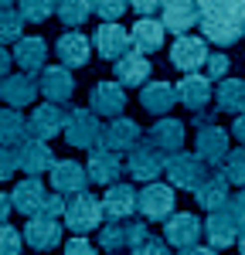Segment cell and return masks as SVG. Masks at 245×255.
<instances>
[{
	"label": "cell",
	"instance_id": "obj_3",
	"mask_svg": "<svg viewBox=\"0 0 245 255\" xmlns=\"http://www.w3.org/2000/svg\"><path fill=\"white\" fill-rule=\"evenodd\" d=\"M65 143L68 146H79V150H92L102 143V126L99 116L92 109H68L65 119Z\"/></svg>",
	"mask_w": 245,
	"mask_h": 255
},
{
	"label": "cell",
	"instance_id": "obj_43",
	"mask_svg": "<svg viewBox=\"0 0 245 255\" xmlns=\"http://www.w3.org/2000/svg\"><path fill=\"white\" fill-rule=\"evenodd\" d=\"M20 170V160H17V150L14 146H3L0 143V180H10V174Z\"/></svg>",
	"mask_w": 245,
	"mask_h": 255
},
{
	"label": "cell",
	"instance_id": "obj_19",
	"mask_svg": "<svg viewBox=\"0 0 245 255\" xmlns=\"http://www.w3.org/2000/svg\"><path fill=\"white\" fill-rule=\"evenodd\" d=\"M177 99H181V106H187L191 113H208V102L215 99L211 79H208V75H198V72L184 75V79L177 82Z\"/></svg>",
	"mask_w": 245,
	"mask_h": 255
},
{
	"label": "cell",
	"instance_id": "obj_11",
	"mask_svg": "<svg viewBox=\"0 0 245 255\" xmlns=\"http://www.w3.org/2000/svg\"><path fill=\"white\" fill-rule=\"evenodd\" d=\"M140 136H143V129L133 123V119L116 116V119H109V123L102 126V143L99 146L116 150V153H129L133 146H140Z\"/></svg>",
	"mask_w": 245,
	"mask_h": 255
},
{
	"label": "cell",
	"instance_id": "obj_16",
	"mask_svg": "<svg viewBox=\"0 0 245 255\" xmlns=\"http://www.w3.org/2000/svg\"><path fill=\"white\" fill-rule=\"evenodd\" d=\"M24 242H27L34 252H51L61 242V221L58 218H48V215L27 218V225H24Z\"/></svg>",
	"mask_w": 245,
	"mask_h": 255
},
{
	"label": "cell",
	"instance_id": "obj_14",
	"mask_svg": "<svg viewBox=\"0 0 245 255\" xmlns=\"http://www.w3.org/2000/svg\"><path fill=\"white\" fill-rule=\"evenodd\" d=\"M201 232H204V225L198 221V215L181 211V215H170V218H167L163 238H167V245H174L177 252H184V249H191V245H198V242H201Z\"/></svg>",
	"mask_w": 245,
	"mask_h": 255
},
{
	"label": "cell",
	"instance_id": "obj_1",
	"mask_svg": "<svg viewBox=\"0 0 245 255\" xmlns=\"http://www.w3.org/2000/svg\"><path fill=\"white\" fill-rule=\"evenodd\" d=\"M102 218H106L102 197L89 194V191L68 197V208H65V228H68V232L85 235V232H92V228H102Z\"/></svg>",
	"mask_w": 245,
	"mask_h": 255
},
{
	"label": "cell",
	"instance_id": "obj_46",
	"mask_svg": "<svg viewBox=\"0 0 245 255\" xmlns=\"http://www.w3.org/2000/svg\"><path fill=\"white\" fill-rule=\"evenodd\" d=\"M163 7V0H129V10H136L140 17H153Z\"/></svg>",
	"mask_w": 245,
	"mask_h": 255
},
{
	"label": "cell",
	"instance_id": "obj_10",
	"mask_svg": "<svg viewBox=\"0 0 245 255\" xmlns=\"http://www.w3.org/2000/svg\"><path fill=\"white\" fill-rule=\"evenodd\" d=\"M167 170V157H163L157 146H133L129 150V160H126V174L143 180V184H150V180H157V177Z\"/></svg>",
	"mask_w": 245,
	"mask_h": 255
},
{
	"label": "cell",
	"instance_id": "obj_5",
	"mask_svg": "<svg viewBox=\"0 0 245 255\" xmlns=\"http://www.w3.org/2000/svg\"><path fill=\"white\" fill-rule=\"evenodd\" d=\"M211 51H208V41L204 38H194V34H177L174 48H170V65L191 75V72H201V65H208Z\"/></svg>",
	"mask_w": 245,
	"mask_h": 255
},
{
	"label": "cell",
	"instance_id": "obj_4",
	"mask_svg": "<svg viewBox=\"0 0 245 255\" xmlns=\"http://www.w3.org/2000/svg\"><path fill=\"white\" fill-rule=\"evenodd\" d=\"M146 235H150V232H146V221L109 218V225L99 228V245L109 249V252H116V249H133V245H140Z\"/></svg>",
	"mask_w": 245,
	"mask_h": 255
},
{
	"label": "cell",
	"instance_id": "obj_51",
	"mask_svg": "<svg viewBox=\"0 0 245 255\" xmlns=\"http://www.w3.org/2000/svg\"><path fill=\"white\" fill-rule=\"evenodd\" d=\"M181 255H218V249H211V245H208V249H201V245H191V249H184Z\"/></svg>",
	"mask_w": 245,
	"mask_h": 255
},
{
	"label": "cell",
	"instance_id": "obj_18",
	"mask_svg": "<svg viewBox=\"0 0 245 255\" xmlns=\"http://www.w3.org/2000/svg\"><path fill=\"white\" fill-rule=\"evenodd\" d=\"M92 41H89V34H82V31H65L58 41H55V55H58L61 65H68V68H82V65H89V58H92Z\"/></svg>",
	"mask_w": 245,
	"mask_h": 255
},
{
	"label": "cell",
	"instance_id": "obj_25",
	"mask_svg": "<svg viewBox=\"0 0 245 255\" xmlns=\"http://www.w3.org/2000/svg\"><path fill=\"white\" fill-rule=\"evenodd\" d=\"M48 61V44L38 34H24L20 41H14V65H20V72L27 75H41Z\"/></svg>",
	"mask_w": 245,
	"mask_h": 255
},
{
	"label": "cell",
	"instance_id": "obj_9",
	"mask_svg": "<svg viewBox=\"0 0 245 255\" xmlns=\"http://www.w3.org/2000/svg\"><path fill=\"white\" fill-rule=\"evenodd\" d=\"M239 218L232 208H218V211H208V221H204V235L211 242V249H232L239 245Z\"/></svg>",
	"mask_w": 245,
	"mask_h": 255
},
{
	"label": "cell",
	"instance_id": "obj_2",
	"mask_svg": "<svg viewBox=\"0 0 245 255\" xmlns=\"http://www.w3.org/2000/svg\"><path fill=\"white\" fill-rule=\"evenodd\" d=\"M163 174L170 177V184H174L177 191H191V194H194L204 180H208L211 170H208V163H204L198 153H184L181 150V153H170V157H167V170H163Z\"/></svg>",
	"mask_w": 245,
	"mask_h": 255
},
{
	"label": "cell",
	"instance_id": "obj_36",
	"mask_svg": "<svg viewBox=\"0 0 245 255\" xmlns=\"http://www.w3.org/2000/svg\"><path fill=\"white\" fill-rule=\"evenodd\" d=\"M58 17L65 27H82L85 20L92 17V0H61Z\"/></svg>",
	"mask_w": 245,
	"mask_h": 255
},
{
	"label": "cell",
	"instance_id": "obj_8",
	"mask_svg": "<svg viewBox=\"0 0 245 255\" xmlns=\"http://www.w3.org/2000/svg\"><path fill=\"white\" fill-rule=\"evenodd\" d=\"M92 44H96L99 58H106V61H116L126 51H133V38H129V31L122 27L120 20H102L96 38H92Z\"/></svg>",
	"mask_w": 245,
	"mask_h": 255
},
{
	"label": "cell",
	"instance_id": "obj_24",
	"mask_svg": "<svg viewBox=\"0 0 245 255\" xmlns=\"http://www.w3.org/2000/svg\"><path fill=\"white\" fill-rule=\"evenodd\" d=\"M89 180L92 184H116L122 174V160L116 150H106V146H96V150H89Z\"/></svg>",
	"mask_w": 245,
	"mask_h": 255
},
{
	"label": "cell",
	"instance_id": "obj_48",
	"mask_svg": "<svg viewBox=\"0 0 245 255\" xmlns=\"http://www.w3.org/2000/svg\"><path fill=\"white\" fill-rule=\"evenodd\" d=\"M232 136H235V139L245 146V113H239V119L232 123Z\"/></svg>",
	"mask_w": 245,
	"mask_h": 255
},
{
	"label": "cell",
	"instance_id": "obj_37",
	"mask_svg": "<svg viewBox=\"0 0 245 255\" xmlns=\"http://www.w3.org/2000/svg\"><path fill=\"white\" fill-rule=\"evenodd\" d=\"M58 3L61 0H17V10L27 24H44L51 14H58Z\"/></svg>",
	"mask_w": 245,
	"mask_h": 255
},
{
	"label": "cell",
	"instance_id": "obj_47",
	"mask_svg": "<svg viewBox=\"0 0 245 255\" xmlns=\"http://www.w3.org/2000/svg\"><path fill=\"white\" fill-rule=\"evenodd\" d=\"M228 208L235 211V218H239V225L245 228V187H242V191H239L235 197H232V204H228Z\"/></svg>",
	"mask_w": 245,
	"mask_h": 255
},
{
	"label": "cell",
	"instance_id": "obj_17",
	"mask_svg": "<svg viewBox=\"0 0 245 255\" xmlns=\"http://www.w3.org/2000/svg\"><path fill=\"white\" fill-rule=\"evenodd\" d=\"M89 184H92V180H89V167H82L79 160H58V163L51 167V187L65 197L82 194Z\"/></svg>",
	"mask_w": 245,
	"mask_h": 255
},
{
	"label": "cell",
	"instance_id": "obj_7",
	"mask_svg": "<svg viewBox=\"0 0 245 255\" xmlns=\"http://www.w3.org/2000/svg\"><path fill=\"white\" fill-rule=\"evenodd\" d=\"M38 89L48 102H58V106L72 102V96H75L72 68H68V65H44L41 75H38Z\"/></svg>",
	"mask_w": 245,
	"mask_h": 255
},
{
	"label": "cell",
	"instance_id": "obj_52",
	"mask_svg": "<svg viewBox=\"0 0 245 255\" xmlns=\"http://www.w3.org/2000/svg\"><path fill=\"white\" fill-rule=\"evenodd\" d=\"M239 252L245 255V228H242V232H239Z\"/></svg>",
	"mask_w": 245,
	"mask_h": 255
},
{
	"label": "cell",
	"instance_id": "obj_29",
	"mask_svg": "<svg viewBox=\"0 0 245 255\" xmlns=\"http://www.w3.org/2000/svg\"><path fill=\"white\" fill-rule=\"evenodd\" d=\"M174 102H181V99H177V85H170V82H146L140 92V106L153 116H167L174 109Z\"/></svg>",
	"mask_w": 245,
	"mask_h": 255
},
{
	"label": "cell",
	"instance_id": "obj_53",
	"mask_svg": "<svg viewBox=\"0 0 245 255\" xmlns=\"http://www.w3.org/2000/svg\"><path fill=\"white\" fill-rule=\"evenodd\" d=\"M14 3H17V0H0V7H14Z\"/></svg>",
	"mask_w": 245,
	"mask_h": 255
},
{
	"label": "cell",
	"instance_id": "obj_39",
	"mask_svg": "<svg viewBox=\"0 0 245 255\" xmlns=\"http://www.w3.org/2000/svg\"><path fill=\"white\" fill-rule=\"evenodd\" d=\"M225 177H228L232 184L245 187V146L228 150V157H225Z\"/></svg>",
	"mask_w": 245,
	"mask_h": 255
},
{
	"label": "cell",
	"instance_id": "obj_50",
	"mask_svg": "<svg viewBox=\"0 0 245 255\" xmlns=\"http://www.w3.org/2000/svg\"><path fill=\"white\" fill-rule=\"evenodd\" d=\"M10 208H14V201H10V197L0 191V225H3V221L10 218Z\"/></svg>",
	"mask_w": 245,
	"mask_h": 255
},
{
	"label": "cell",
	"instance_id": "obj_34",
	"mask_svg": "<svg viewBox=\"0 0 245 255\" xmlns=\"http://www.w3.org/2000/svg\"><path fill=\"white\" fill-rule=\"evenodd\" d=\"M215 102L222 113H245V82L242 79H222L215 89Z\"/></svg>",
	"mask_w": 245,
	"mask_h": 255
},
{
	"label": "cell",
	"instance_id": "obj_33",
	"mask_svg": "<svg viewBox=\"0 0 245 255\" xmlns=\"http://www.w3.org/2000/svg\"><path fill=\"white\" fill-rule=\"evenodd\" d=\"M27 139H31V126H27V119L20 116L17 109H10V106L0 109V143L17 150V146H24Z\"/></svg>",
	"mask_w": 245,
	"mask_h": 255
},
{
	"label": "cell",
	"instance_id": "obj_22",
	"mask_svg": "<svg viewBox=\"0 0 245 255\" xmlns=\"http://www.w3.org/2000/svg\"><path fill=\"white\" fill-rule=\"evenodd\" d=\"M65 119H68V113L61 109L58 102H44V106H38V109L27 116L31 136H38V139L58 136V133H65Z\"/></svg>",
	"mask_w": 245,
	"mask_h": 255
},
{
	"label": "cell",
	"instance_id": "obj_28",
	"mask_svg": "<svg viewBox=\"0 0 245 255\" xmlns=\"http://www.w3.org/2000/svg\"><path fill=\"white\" fill-rule=\"evenodd\" d=\"M38 92H41L38 82H34V75H27V72H20V75H7V79L0 82V99H3L10 109L31 106Z\"/></svg>",
	"mask_w": 245,
	"mask_h": 255
},
{
	"label": "cell",
	"instance_id": "obj_20",
	"mask_svg": "<svg viewBox=\"0 0 245 255\" xmlns=\"http://www.w3.org/2000/svg\"><path fill=\"white\" fill-rule=\"evenodd\" d=\"M160 20H163L167 31H174V34H187V31L201 20L198 0H163Z\"/></svg>",
	"mask_w": 245,
	"mask_h": 255
},
{
	"label": "cell",
	"instance_id": "obj_15",
	"mask_svg": "<svg viewBox=\"0 0 245 255\" xmlns=\"http://www.w3.org/2000/svg\"><path fill=\"white\" fill-rule=\"evenodd\" d=\"M194 153L204 163H225L228 157V133L215 123H198V139H194Z\"/></svg>",
	"mask_w": 245,
	"mask_h": 255
},
{
	"label": "cell",
	"instance_id": "obj_27",
	"mask_svg": "<svg viewBox=\"0 0 245 255\" xmlns=\"http://www.w3.org/2000/svg\"><path fill=\"white\" fill-rule=\"evenodd\" d=\"M228 177H225V170H211L208 174V180H204L201 187L194 191V201L201 204L204 211H218V208H228L232 204V194H228Z\"/></svg>",
	"mask_w": 245,
	"mask_h": 255
},
{
	"label": "cell",
	"instance_id": "obj_23",
	"mask_svg": "<svg viewBox=\"0 0 245 255\" xmlns=\"http://www.w3.org/2000/svg\"><path fill=\"white\" fill-rule=\"evenodd\" d=\"M14 211H20L24 218H34L44 211V201H48V191H44V184H41V177H24L17 180V187H14Z\"/></svg>",
	"mask_w": 245,
	"mask_h": 255
},
{
	"label": "cell",
	"instance_id": "obj_35",
	"mask_svg": "<svg viewBox=\"0 0 245 255\" xmlns=\"http://www.w3.org/2000/svg\"><path fill=\"white\" fill-rule=\"evenodd\" d=\"M198 10H201V17L245 24V0H198Z\"/></svg>",
	"mask_w": 245,
	"mask_h": 255
},
{
	"label": "cell",
	"instance_id": "obj_21",
	"mask_svg": "<svg viewBox=\"0 0 245 255\" xmlns=\"http://www.w3.org/2000/svg\"><path fill=\"white\" fill-rule=\"evenodd\" d=\"M17 160H20V170L31 174V177L48 174L58 163L55 153H51V146H48V139H38V136H31L24 146H17Z\"/></svg>",
	"mask_w": 245,
	"mask_h": 255
},
{
	"label": "cell",
	"instance_id": "obj_26",
	"mask_svg": "<svg viewBox=\"0 0 245 255\" xmlns=\"http://www.w3.org/2000/svg\"><path fill=\"white\" fill-rule=\"evenodd\" d=\"M146 143L157 146L163 157L181 153V146H184V123H181V119H157V123L150 126V133H146Z\"/></svg>",
	"mask_w": 245,
	"mask_h": 255
},
{
	"label": "cell",
	"instance_id": "obj_40",
	"mask_svg": "<svg viewBox=\"0 0 245 255\" xmlns=\"http://www.w3.org/2000/svg\"><path fill=\"white\" fill-rule=\"evenodd\" d=\"M129 10V0H92V14L102 20H120Z\"/></svg>",
	"mask_w": 245,
	"mask_h": 255
},
{
	"label": "cell",
	"instance_id": "obj_42",
	"mask_svg": "<svg viewBox=\"0 0 245 255\" xmlns=\"http://www.w3.org/2000/svg\"><path fill=\"white\" fill-rule=\"evenodd\" d=\"M129 255H170V245H167V238H153V235H146L140 242V245H133L129 249Z\"/></svg>",
	"mask_w": 245,
	"mask_h": 255
},
{
	"label": "cell",
	"instance_id": "obj_30",
	"mask_svg": "<svg viewBox=\"0 0 245 255\" xmlns=\"http://www.w3.org/2000/svg\"><path fill=\"white\" fill-rule=\"evenodd\" d=\"M102 208H106V218H129L133 211H140V194L129 184H109Z\"/></svg>",
	"mask_w": 245,
	"mask_h": 255
},
{
	"label": "cell",
	"instance_id": "obj_6",
	"mask_svg": "<svg viewBox=\"0 0 245 255\" xmlns=\"http://www.w3.org/2000/svg\"><path fill=\"white\" fill-rule=\"evenodd\" d=\"M174 191H177L174 184H157V180H150L140 191V215L146 218V221H167V218L174 215V204H177Z\"/></svg>",
	"mask_w": 245,
	"mask_h": 255
},
{
	"label": "cell",
	"instance_id": "obj_41",
	"mask_svg": "<svg viewBox=\"0 0 245 255\" xmlns=\"http://www.w3.org/2000/svg\"><path fill=\"white\" fill-rule=\"evenodd\" d=\"M20 249H24V232L10 228L3 221L0 225V255H20Z\"/></svg>",
	"mask_w": 245,
	"mask_h": 255
},
{
	"label": "cell",
	"instance_id": "obj_31",
	"mask_svg": "<svg viewBox=\"0 0 245 255\" xmlns=\"http://www.w3.org/2000/svg\"><path fill=\"white\" fill-rule=\"evenodd\" d=\"M163 34H167L163 20L140 17L136 24H133V31H129V38H133V51H143V55L160 51V48H163Z\"/></svg>",
	"mask_w": 245,
	"mask_h": 255
},
{
	"label": "cell",
	"instance_id": "obj_12",
	"mask_svg": "<svg viewBox=\"0 0 245 255\" xmlns=\"http://www.w3.org/2000/svg\"><path fill=\"white\" fill-rule=\"evenodd\" d=\"M113 72H116V82L122 89H143L150 82L153 65H150V55H143V51H126L122 58H116Z\"/></svg>",
	"mask_w": 245,
	"mask_h": 255
},
{
	"label": "cell",
	"instance_id": "obj_13",
	"mask_svg": "<svg viewBox=\"0 0 245 255\" xmlns=\"http://www.w3.org/2000/svg\"><path fill=\"white\" fill-rule=\"evenodd\" d=\"M89 109L96 116H106V119H116L122 116L126 109V92H122L120 82H96L92 92H89Z\"/></svg>",
	"mask_w": 245,
	"mask_h": 255
},
{
	"label": "cell",
	"instance_id": "obj_49",
	"mask_svg": "<svg viewBox=\"0 0 245 255\" xmlns=\"http://www.w3.org/2000/svg\"><path fill=\"white\" fill-rule=\"evenodd\" d=\"M10 75V55H7V48L0 44V82Z\"/></svg>",
	"mask_w": 245,
	"mask_h": 255
},
{
	"label": "cell",
	"instance_id": "obj_45",
	"mask_svg": "<svg viewBox=\"0 0 245 255\" xmlns=\"http://www.w3.org/2000/svg\"><path fill=\"white\" fill-rule=\"evenodd\" d=\"M65 255H99L92 249V242H85L82 235H75L72 242H65Z\"/></svg>",
	"mask_w": 245,
	"mask_h": 255
},
{
	"label": "cell",
	"instance_id": "obj_44",
	"mask_svg": "<svg viewBox=\"0 0 245 255\" xmlns=\"http://www.w3.org/2000/svg\"><path fill=\"white\" fill-rule=\"evenodd\" d=\"M228 65H232V61L225 58V55H211V58H208V65H204V68H208V79H228Z\"/></svg>",
	"mask_w": 245,
	"mask_h": 255
},
{
	"label": "cell",
	"instance_id": "obj_38",
	"mask_svg": "<svg viewBox=\"0 0 245 255\" xmlns=\"http://www.w3.org/2000/svg\"><path fill=\"white\" fill-rule=\"evenodd\" d=\"M24 38V14L14 7H0V44Z\"/></svg>",
	"mask_w": 245,
	"mask_h": 255
},
{
	"label": "cell",
	"instance_id": "obj_32",
	"mask_svg": "<svg viewBox=\"0 0 245 255\" xmlns=\"http://www.w3.org/2000/svg\"><path fill=\"white\" fill-rule=\"evenodd\" d=\"M201 38L211 41V44H218V48H228V44H239V41L245 38V24L201 17Z\"/></svg>",
	"mask_w": 245,
	"mask_h": 255
}]
</instances>
